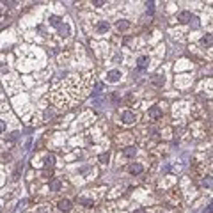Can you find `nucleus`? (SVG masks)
Listing matches in <instances>:
<instances>
[{
  "label": "nucleus",
  "mask_w": 213,
  "mask_h": 213,
  "mask_svg": "<svg viewBox=\"0 0 213 213\" xmlns=\"http://www.w3.org/2000/svg\"><path fill=\"white\" fill-rule=\"evenodd\" d=\"M57 206H59V210H60V211H64V213L71 211V208H73V204H71V201H69V199H60Z\"/></svg>",
  "instance_id": "nucleus-1"
},
{
  "label": "nucleus",
  "mask_w": 213,
  "mask_h": 213,
  "mask_svg": "<svg viewBox=\"0 0 213 213\" xmlns=\"http://www.w3.org/2000/svg\"><path fill=\"white\" fill-rule=\"evenodd\" d=\"M121 121H123L124 124H133V123H135V114H133V112H130V110H126V112H123Z\"/></svg>",
  "instance_id": "nucleus-2"
},
{
  "label": "nucleus",
  "mask_w": 213,
  "mask_h": 213,
  "mask_svg": "<svg viewBox=\"0 0 213 213\" xmlns=\"http://www.w3.org/2000/svg\"><path fill=\"white\" fill-rule=\"evenodd\" d=\"M123 77V75H121V71H119V69H112V71H108V73H107V80H108V82H112V84H116V82H119V78Z\"/></svg>",
  "instance_id": "nucleus-3"
},
{
  "label": "nucleus",
  "mask_w": 213,
  "mask_h": 213,
  "mask_svg": "<svg viewBox=\"0 0 213 213\" xmlns=\"http://www.w3.org/2000/svg\"><path fill=\"white\" fill-rule=\"evenodd\" d=\"M137 155V148L135 146H126L124 149H123V156H126V158H133Z\"/></svg>",
  "instance_id": "nucleus-4"
},
{
  "label": "nucleus",
  "mask_w": 213,
  "mask_h": 213,
  "mask_svg": "<svg viewBox=\"0 0 213 213\" xmlns=\"http://www.w3.org/2000/svg\"><path fill=\"white\" fill-rule=\"evenodd\" d=\"M57 29H59V34H60L62 38H68V36L71 34V29H69V25H66V23H60Z\"/></svg>",
  "instance_id": "nucleus-5"
},
{
  "label": "nucleus",
  "mask_w": 213,
  "mask_h": 213,
  "mask_svg": "<svg viewBox=\"0 0 213 213\" xmlns=\"http://www.w3.org/2000/svg\"><path fill=\"white\" fill-rule=\"evenodd\" d=\"M148 64H149V57L142 55V57L137 59V68H138V69H146V68H148Z\"/></svg>",
  "instance_id": "nucleus-6"
},
{
  "label": "nucleus",
  "mask_w": 213,
  "mask_h": 213,
  "mask_svg": "<svg viewBox=\"0 0 213 213\" xmlns=\"http://www.w3.org/2000/svg\"><path fill=\"white\" fill-rule=\"evenodd\" d=\"M149 117H151V119H160V117H162V108H160L158 105H156V107H151V108H149Z\"/></svg>",
  "instance_id": "nucleus-7"
},
{
  "label": "nucleus",
  "mask_w": 213,
  "mask_h": 213,
  "mask_svg": "<svg viewBox=\"0 0 213 213\" xmlns=\"http://www.w3.org/2000/svg\"><path fill=\"white\" fill-rule=\"evenodd\" d=\"M128 172L130 174H140L142 172V165L140 163H130L128 165Z\"/></svg>",
  "instance_id": "nucleus-8"
},
{
  "label": "nucleus",
  "mask_w": 213,
  "mask_h": 213,
  "mask_svg": "<svg viewBox=\"0 0 213 213\" xmlns=\"http://www.w3.org/2000/svg\"><path fill=\"white\" fill-rule=\"evenodd\" d=\"M190 20H192V14L188 11H183V13L178 14V21H181V23H188Z\"/></svg>",
  "instance_id": "nucleus-9"
},
{
  "label": "nucleus",
  "mask_w": 213,
  "mask_h": 213,
  "mask_svg": "<svg viewBox=\"0 0 213 213\" xmlns=\"http://www.w3.org/2000/svg\"><path fill=\"white\" fill-rule=\"evenodd\" d=\"M116 27H117V30H128V29H130V23H128L126 20H119L116 23Z\"/></svg>",
  "instance_id": "nucleus-10"
},
{
  "label": "nucleus",
  "mask_w": 213,
  "mask_h": 213,
  "mask_svg": "<svg viewBox=\"0 0 213 213\" xmlns=\"http://www.w3.org/2000/svg\"><path fill=\"white\" fill-rule=\"evenodd\" d=\"M108 27H110L108 21H99V23H98V32H107Z\"/></svg>",
  "instance_id": "nucleus-11"
},
{
  "label": "nucleus",
  "mask_w": 213,
  "mask_h": 213,
  "mask_svg": "<svg viewBox=\"0 0 213 213\" xmlns=\"http://www.w3.org/2000/svg\"><path fill=\"white\" fill-rule=\"evenodd\" d=\"M18 138H20V132H11V133L7 135V140H9V142H16Z\"/></svg>",
  "instance_id": "nucleus-12"
},
{
  "label": "nucleus",
  "mask_w": 213,
  "mask_h": 213,
  "mask_svg": "<svg viewBox=\"0 0 213 213\" xmlns=\"http://www.w3.org/2000/svg\"><path fill=\"white\" fill-rule=\"evenodd\" d=\"M60 23H62L60 16H50V25H53V27H59Z\"/></svg>",
  "instance_id": "nucleus-13"
},
{
  "label": "nucleus",
  "mask_w": 213,
  "mask_h": 213,
  "mask_svg": "<svg viewBox=\"0 0 213 213\" xmlns=\"http://www.w3.org/2000/svg\"><path fill=\"white\" fill-rule=\"evenodd\" d=\"M53 165H55V156L50 155L46 158V167H48V169H53Z\"/></svg>",
  "instance_id": "nucleus-14"
},
{
  "label": "nucleus",
  "mask_w": 213,
  "mask_h": 213,
  "mask_svg": "<svg viewBox=\"0 0 213 213\" xmlns=\"http://www.w3.org/2000/svg\"><path fill=\"white\" fill-rule=\"evenodd\" d=\"M78 202H80V204H84V206H87V208H91V206H93V201H91V199H85V197H80V199H78Z\"/></svg>",
  "instance_id": "nucleus-15"
},
{
  "label": "nucleus",
  "mask_w": 213,
  "mask_h": 213,
  "mask_svg": "<svg viewBox=\"0 0 213 213\" xmlns=\"http://www.w3.org/2000/svg\"><path fill=\"white\" fill-rule=\"evenodd\" d=\"M98 160H99L101 163H108V160H110V155H108V153H101V155L98 156Z\"/></svg>",
  "instance_id": "nucleus-16"
},
{
  "label": "nucleus",
  "mask_w": 213,
  "mask_h": 213,
  "mask_svg": "<svg viewBox=\"0 0 213 213\" xmlns=\"http://www.w3.org/2000/svg\"><path fill=\"white\" fill-rule=\"evenodd\" d=\"M153 84H155V85H158V87H160V85H163V77H160V75L153 77Z\"/></svg>",
  "instance_id": "nucleus-17"
},
{
  "label": "nucleus",
  "mask_w": 213,
  "mask_h": 213,
  "mask_svg": "<svg viewBox=\"0 0 213 213\" xmlns=\"http://www.w3.org/2000/svg\"><path fill=\"white\" fill-rule=\"evenodd\" d=\"M59 188H60V181H57V179H55V181H52V183H50V190L57 192Z\"/></svg>",
  "instance_id": "nucleus-18"
},
{
  "label": "nucleus",
  "mask_w": 213,
  "mask_h": 213,
  "mask_svg": "<svg viewBox=\"0 0 213 213\" xmlns=\"http://www.w3.org/2000/svg\"><path fill=\"white\" fill-rule=\"evenodd\" d=\"M202 44H206V46L211 44V36H210V34H206V36L202 38Z\"/></svg>",
  "instance_id": "nucleus-19"
},
{
  "label": "nucleus",
  "mask_w": 213,
  "mask_h": 213,
  "mask_svg": "<svg viewBox=\"0 0 213 213\" xmlns=\"http://www.w3.org/2000/svg\"><path fill=\"white\" fill-rule=\"evenodd\" d=\"M146 5H148V11H149V13H153V11H155V2H148Z\"/></svg>",
  "instance_id": "nucleus-20"
},
{
  "label": "nucleus",
  "mask_w": 213,
  "mask_h": 213,
  "mask_svg": "<svg viewBox=\"0 0 213 213\" xmlns=\"http://www.w3.org/2000/svg\"><path fill=\"white\" fill-rule=\"evenodd\" d=\"M190 21H192V27H194V29H199V20L197 18H192Z\"/></svg>",
  "instance_id": "nucleus-21"
},
{
  "label": "nucleus",
  "mask_w": 213,
  "mask_h": 213,
  "mask_svg": "<svg viewBox=\"0 0 213 213\" xmlns=\"http://www.w3.org/2000/svg\"><path fill=\"white\" fill-rule=\"evenodd\" d=\"M5 128H7V126H5V121H2V119H0V133H2V132H5Z\"/></svg>",
  "instance_id": "nucleus-22"
},
{
  "label": "nucleus",
  "mask_w": 213,
  "mask_h": 213,
  "mask_svg": "<svg viewBox=\"0 0 213 213\" xmlns=\"http://www.w3.org/2000/svg\"><path fill=\"white\" fill-rule=\"evenodd\" d=\"M202 185H204V187H210V185H211V179H210V178H208V179H204V181H202Z\"/></svg>",
  "instance_id": "nucleus-23"
},
{
  "label": "nucleus",
  "mask_w": 213,
  "mask_h": 213,
  "mask_svg": "<svg viewBox=\"0 0 213 213\" xmlns=\"http://www.w3.org/2000/svg\"><path fill=\"white\" fill-rule=\"evenodd\" d=\"M105 2H101V0H96V2H93V5H96V7H99V5H103Z\"/></svg>",
  "instance_id": "nucleus-24"
},
{
  "label": "nucleus",
  "mask_w": 213,
  "mask_h": 213,
  "mask_svg": "<svg viewBox=\"0 0 213 213\" xmlns=\"http://www.w3.org/2000/svg\"><path fill=\"white\" fill-rule=\"evenodd\" d=\"M135 213H146V210H144V208H140V210H137Z\"/></svg>",
  "instance_id": "nucleus-25"
},
{
  "label": "nucleus",
  "mask_w": 213,
  "mask_h": 213,
  "mask_svg": "<svg viewBox=\"0 0 213 213\" xmlns=\"http://www.w3.org/2000/svg\"><path fill=\"white\" fill-rule=\"evenodd\" d=\"M0 16H2V7H0Z\"/></svg>",
  "instance_id": "nucleus-26"
},
{
  "label": "nucleus",
  "mask_w": 213,
  "mask_h": 213,
  "mask_svg": "<svg viewBox=\"0 0 213 213\" xmlns=\"http://www.w3.org/2000/svg\"><path fill=\"white\" fill-rule=\"evenodd\" d=\"M0 211H2V208H0Z\"/></svg>",
  "instance_id": "nucleus-27"
}]
</instances>
